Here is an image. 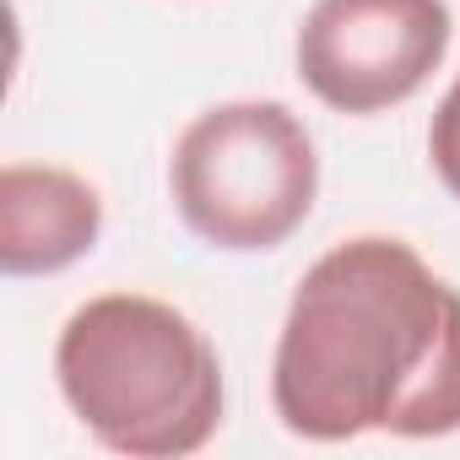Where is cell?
Wrapping results in <instances>:
<instances>
[{
  "label": "cell",
  "instance_id": "1",
  "mask_svg": "<svg viewBox=\"0 0 460 460\" xmlns=\"http://www.w3.org/2000/svg\"><path fill=\"white\" fill-rule=\"evenodd\" d=\"M271 406L309 444L460 433V288L406 239L331 244L282 314Z\"/></svg>",
  "mask_w": 460,
  "mask_h": 460
},
{
  "label": "cell",
  "instance_id": "2",
  "mask_svg": "<svg viewBox=\"0 0 460 460\" xmlns=\"http://www.w3.org/2000/svg\"><path fill=\"white\" fill-rule=\"evenodd\" d=\"M71 417L114 455L179 460L217 438L227 385L211 336L152 293H98L55 341Z\"/></svg>",
  "mask_w": 460,
  "mask_h": 460
},
{
  "label": "cell",
  "instance_id": "3",
  "mask_svg": "<svg viewBox=\"0 0 460 460\" xmlns=\"http://www.w3.org/2000/svg\"><path fill=\"white\" fill-rule=\"evenodd\" d=\"M168 195L179 222L211 250H282L320 200L314 136L282 98L211 103L168 152Z\"/></svg>",
  "mask_w": 460,
  "mask_h": 460
},
{
  "label": "cell",
  "instance_id": "4",
  "mask_svg": "<svg viewBox=\"0 0 460 460\" xmlns=\"http://www.w3.org/2000/svg\"><path fill=\"white\" fill-rule=\"evenodd\" d=\"M444 0H314L298 22V82L336 114H385L417 98L449 55Z\"/></svg>",
  "mask_w": 460,
  "mask_h": 460
},
{
  "label": "cell",
  "instance_id": "5",
  "mask_svg": "<svg viewBox=\"0 0 460 460\" xmlns=\"http://www.w3.org/2000/svg\"><path fill=\"white\" fill-rule=\"evenodd\" d=\"M103 239V195L60 163L0 168V271L55 277L87 261Z\"/></svg>",
  "mask_w": 460,
  "mask_h": 460
},
{
  "label": "cell",
  "instance_id": "6",
  "mask_svg": "<svg viewBox=\"0 0 460 460\" xmlns=\"http://www.w3.org/2000/svg\"><path fill=\"white\" fill-rule=\"evenodd\" d=\"M428 163H433L438 184L460 200V76L449 82V93L438 98V109L428 119Z\"/></svg>",
  "mask_w": 460,
  "mask_h": 460
}]
</instances>
